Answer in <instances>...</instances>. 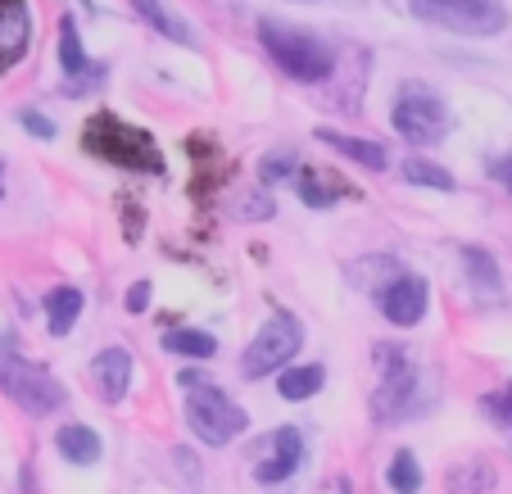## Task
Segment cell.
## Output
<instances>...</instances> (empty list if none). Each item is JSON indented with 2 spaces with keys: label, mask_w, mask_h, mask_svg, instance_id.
Returning <instances> with one entry per match:
<instances>
[{
  "label": "cell",
  "mask_w": 512,
  "mask_h": 494,
  "mask_svg": "<svg viewBox=\"0 0 512 494\" xmlns=\"http://www.w3.org/2000/svg\"><path fill=\"white\" fill-rule=\"evenodd\" d=\"M259 46L268 50V59L286 73L290 82H304V87H318V82L331 78L336 68V55L322 37L313 32L295 28V23H281V19H259Z\"/></svg>",
  "instance_id": "cell-1"
},
{
  "label": "cell",
  "mask_w": 512,
  "mask_h": 494,
  "mask_svg": "<svg viewBox=\"0 0 512 494\" xmlns=\"http://www.w3.org/2000/svg\"><path fill=\"white\" fill-rule=\"evenodd\" d=\"M300 345H304V322L295 318L290 309H272L268 318H263V327L254 331V340L245 345V354H241V377L245 381H263V377H272V372H286L290 368V359L300 354Z\"/></svg>",
  "instance_id": "cell-2"
},
{
  "label": "cell",
  "mask_w": 512,
  "mask_h": 494,
  "mask_svg": "<svg viewBox=\"0 0 512 494\" xmlns=\"http://www.w3.org/2000/svg\"><path fill=\"white\" fill-rule=\"evenodd\" d=\"M390 127L404 136L408 146H435V141L449 136L454 114L426 82H399L395 100H390Z\"/></svg>",
  "instance_id": "cell-3"
},
{
  "label": "cell",
  "mask_w": 512,
  "mask_h": 494,
  "mask_svg": "<svg viewBox=\"0 0 512 494\" xmlns=\"http://www.w3.org/2000/svg\"><path fill=\"white\" fill-rule=\"evenodd\" d=\"M182 408H186V427H191L195 436H200L204 445H213V449L232 445L241 431H250V413H245V408L236 404L223 386H213V381L186 390Z\"/></svg>",
  "instance_id": "cell-4"
},
{
  "label": "cell",
  "mask_w": 512,
  "mask_h": 494,
  "mask_svg": "<svg viewBox=\"0 0 512 494\" xmlns=\"http://www.w3.org/2000/svg\"><path fill=\"white\" fill-rule=\"evenodd\" d=\"M0 395L19 404L28 417H50L55 408H64L68 390L41 363L23 359V354H0Z\"/></svg>",
  "instance_id": "cell-5"
},
{
  "label": "cell",
  "mask_w": 512,
  "mask_h": 494,
  "mask_svg": "<svg viewBox=\"0 0 512 494\" xmlns=\"http://www.w3.org/2000/svg\"><path fill=\"white\" fill-rule=\"evenodd\" d=\"M82 146H87L96 159L118 164V168H150V173L159 168L155 141H150L141 127L123 123L118 114H96V118H91L87 132H82Z\"/></svg>",
  "instance_id": "cell-6"
},
{
  "label": "cell",
  "mask_w": 512,
  "mask_h": 494,
  "mask_svg": "<svg viewBox=\"0 0 512 494\" xmlns=\"http://www.w3.org/2000/svg\"><path fill=\"white\" fill-rule=\"evenodd\" d=\"M413 19L445 28L454 37H499L508 28V10L499 0H408Z\"/></svg>",
  "instance_id": "cell-7"
},
{
  "label": "cell",
  "mask_w": 512,
  "mask_h": 494,
  "mask_svg": "<svg viewBox=\"0 0 512 494\" xmlns=\"http://www.w3.org/2000/svg\"><path fill=\"white\" fill-rule=\"evenodd\" d=\"M377 363H381V386L372 390V422L390 427L413 408L417 399V372L408 368L404 349L395 345H377Z\"/></svg>",
  "instance_id": "cell-8"
},
{
  "label": "cell",
  "mask_w": 512,
  "mask_h": 494,
  "mask_svg": "<svg viewBox=\"0 0 512 494\" xmlns=\"http://www.w3.org/2000/svg\"><path fill=\"white\" fill-rule=\"evenodd\" d=\"M377 309L390 327L408 331L426 318V309H431V286H426V277H417V272H399V277H390L377 291Z\"/></svg>",
  "instance_id": "cell-9"
},
{
  "label": "cell",
  "mask_w": 512,
  "mask_h": 494,
  "mask_svg": "<svg viewBox=\"0 0 512 494\" xmlns=\"http://www.w3.org/2000/svg\"><path fill=\"white\" fill-rule=\"evenodd\" d=\"M300 463H304V436L295 427H277L268 436V458L254 463V481L281 485V481H290V476L300 472Z\"/></svg>",
  "instance_id": "cell-10"
},
{
  "label": "cell",
  "mask_w": 512,
  "mask_h": 494,
  "mask_svg": "<svg viewBox=\"0 0 512 494\" xmlns=\"http://www.w3.org/2000/svg\"><path fill=\"white\" fill-rule=\"evenodd\" d=\"M91 386H96V395L105 399V404H123L127 399V386H132V372H136V363H132V354H127L123 345H105L91 359Z\"/></svg>",
  "instance_id": "cell-11"
},
{
  "label": "cell",
  "mask_w": 512,
  "mask_h": 494,
  "mask_svg": "<svg viewBox=\"0 0 512 494\" xmlns=\"http://www.w3.org/2000/svg\"><path fill=\"white\" fill-rule=\"evenodd\" d=\"M28 41H32L28 0H0V73L28 55Z\"/></svg>",
  "instance_id": "cell-12"
},
{
  "label": "cell",
  "mask_w": 512,
  "mask_h": 494,
  "mask_svg": "<svg viewBox=\"0 0 512 494\" xmlns=\"http://www.w3.org/2000/svg\"><path fill=\"white\" fill-rule=\"evenodd\" d=\"M327 150H336V155H345L349 164H363L372 168V173H381V168H390V155L381 141H368V136H349V132H331V127H318L313 132Z\"/></svg>",
  "instance_id": "cell-13"
},
{
  "label": "cell",
  "mask_w": 512,
  "mask_h": 494,
  "mask_svg": "<svg viewBox=\"0 0 512 494\" xmlns=\"http://www.w3.org/2000/svg\"><path fill=\"white\" fill-rule=\"evenodd\" d=\"M55 449H59L64 463L91 467V463H100V454H105V440H100V431L87 427V422H68V427H59Z\"/></svg>",
  "instance_id": "cell-14"
},
{
  "label": "cell",
  "mask_w": 512,
  "mask_h": 494,
  "mask_svg": "<svg viewBox=\"0 0 512 494\" xmlns=\"http://www.w3.org/2000/svg\"><path fill=\"white\" fill-rule=\"evenodd\" d=\"M41 309H46V327L50 336H68V331L78 327L82 309H87V295L78 291V286H55V291L41 300Z\"/></svg>",
  "instance_id": "cell-15"
},
{
  "label": "cell",
  "mask_w": 512,
  "mask_h": 494,
  "mask_svg": "<svg viewBox=\"0 0 512 494\" xmlns=\"http://www.w3.org/2000/svg\"><path fill=\"white\" fill-rule=\"evenodd\" d=\"M132 10H136V19H145L159 37L182 41V46H195V28L182 19V14L168 10V0H132Z\"/></svg>",
  "instance_id": "cell-16"
},
{
  "label": "cell",
  "mask_w": 512,
  "mask_h": 494,
  "mask_svg": "<svg viewBox=\"0 0 512 494\" xmlns=\"http://www.w3.org/2000/svg\"><path fill=\"white\" fill-rule=\"evenodd\" d=\"M445 490L449 494H490L494 490V467L485 458H467V463H454L445 472Z\"/></svg>",
  "instance_id": "cell-17"
},
{
  "label": "cell",
  "mask_w": 512,
  "mask_h": 494,
  "mask_svg": "<svg viewBox=\"0 0 512 494\" xmlns=\"http://www.w3.org/2000/svg\"><path fill=\"white\" fill-rule=\"evenodd\" d=\"M322 386H327V368H322V363H304V368H290V372L277 377V395L286 399V404L313 399Z\"/></svg>",
  "instance_id": "cell-18"
},
{
  "label": "cell",
  "mask_w": 512,
  "mask_h": 494,
  "mask_svg": "<svg viewBox=\"0 0 512 494\" xmlns=\"http://www.w3.org/2000/svg\"><path fill=\"white\" fill-rule=\"evenodd\" d=\"M422 463H417V454L413 449H395V454H390V463H386V485L395 494H417L422 490Z\"/></svg>",
  "instance_id": "cell-19"
},
{
  "label": "cell",
  "mask_w": 512,
  "mask_h": 494,
  "mask_svg": "<svg viewBox=\"0 0 512 494\" xmlns=\"http://www.w3.org/2000/svg\"><path fill=\"white\" fill-rule=\"evenodd\" d=\"M164 349L168 354H182V359H213L218 354V336H209L200 327H182V331H168Z\"/></svg>",
  "instance_id": "cell-20"
},
{
  "label": "cell",
  "mask_w": 512,
  "mask_h": 494,
  "mask_svg": "<svg viewBox=\"0 0 512 494\" xmlns=\"http://www.w3.org/2000/svg\"><path fill=\"white\" fill-rule=\"evenodd\" d=\"M399 173H404V182H413V186H431V191H445V195L458 186L449 168H440L435 159H422V155L404 159V168H399Z\"/></svg>",
  "instance_id": "cell-21"
},
{
  "label": "cell",
  "mask_w": 512,
  "mask_h": 494,
  "mask_svg": "<svg viewBox=\"0 0 512 494\" xmlns=\"http://www.w3.org/2000/svg\"><path fill=\"white\" fill-rule=\"evenodd\" d=\"M463 263H467V277H472L476 286H485V291H499V263H494L490 250H481V245H467Z\"/></svg>",
  "instance_id": "cell-22"
},
{
  "label": "cell",
  "mask_w": 512,
  "mask_h": 494,
  "mask_svg": "<svg viewBox=\"0 0 512 494\" xmlns=\"http://www.w3.org/2000/svg\"><path fill=\"white\" fill-rule=\"evenodd\" d=\"M300 173V159L286 155V150H272L268 159L259 164V182L263 186H277V182H290V177Z\"/></svg>",
  "instance_id": "cell-23"
},
{
  "label": "cell",
  "mask_w": 512,
  "mask_h": 494,
  "mask_svg": "<svg viewBox=\"0 0 512 494\" xmlns=\"http://www.w3.org/2000/svg\"><path fill=\"white\" fill-rule=\"evenodd\" d=\"M272 214H277V200L268 191H250L241 200V218H250V223H268Z\"/></svg>",
  "instance_id": "cell-24"
},
{
  "label": "cell",
  "mask_w": 512,
  "mask_h": 494,
  "mask_svg": "<svg viewBox=\"0 0 512 494\" xmlns=\"http://www.w3.org/2000/svg\"><path fill=\"white\" fill-rule=\"evenodd\" d=\"M481 404H485V413H490L499 427H512V386H503V390H494V395H485Z\"/></svg>",
  "instance_id": "cell-25"
},
{
  "label": "cell",
  "mask_w": 512,
  "mask_h": 494,
  "mask_svg": "<svg viewBox=\"0 0 512 494\" xmlns=\"http://www.w3.org/2000/svg\"><path fill=\"white\" fill-rule=\"evenodd\" d=\"M19 123H23V132H32V136H37V141H55V132H59V127L50 123V118L41 114V109H23V114H19Z\"/></svg>",
  "instance_id": "cell-26"
},
{
  "label": "cell",
  "mask_w": 512,
  "mask_h": 494,
  "mask_svg": "<svg viewBox=\"0 0 512 494\" xmlns=\"http://www.w3.org/2000/svg\"><path fill=\"white\" fill-rule=\"evenodd\" d=\"M300 200L309 204V209H331V204H336V191H322V182H313V177H304V186H300Z\"/></svg>",
  "instance_id": "cell-27"
},
{
  "label": "cell",
  "mask_w": 512,
  "mask_h": 494,
  "mask_svg": "<svg viewBox=\"0 0 512 494\" xmlns=\"http://www.w3.org/2000/svg\"><path fill=\"white\" fill-rule=\"evenodd\" d=\"M485 173H490V177H494V182H499V186H503V191H508V195H512V155H494V159H490V164H485Z\"/></svg>",
  "instance_id": "cell-28"
},
{
  "label": "cell",
  "mask_w": 512,
  "mask_h": 494,
  "mask_svg": "<svg viewBox=\"0 0 512 494\" xmlns=\"http://www.w3.org/2000/svg\"><path fill=\"white\" fill-rule=\"evenodd\" d=\"M173 463H177V472H182L186 481H191V485H200V463H195V454H191V449H186V445H177V449H173Z\"/></svg>",
  "instance_id": "cell-29"
},
{
  "label": "cell",
  "mask_w": 512,
  "mask_h": 494,
  "mask_svg": "<svg viewBox=\"0 0 512 494\" xmlns=\"http://www.w3.org/2000/svg\"><path fill=\"white\" fill-rule=\"evenodd\" d=\"M150 295H155V286H150V281H136L132 291H127V313H145L150 309Z\"/></svg>",
  "instance_id": "cell-30"
},
{
  "label": "cell",
  "mask_w": 512,
  "mask_h": 494,
  "mask_svg": "<svg viewBox=\"0 0 512 494\" xmlns=\"http://www.w3.org/2000/svg\"><path fill=\"white\" fill-rule=\"evenodd\" d=\"M177 386H182V390L204 386V372H200V368H186V372H177Z\"/></svg>",
  "instance_id": "cell-31"
},
{
  "label": "cell",
  "mask_w": 512,
  "mask_h": 494,
  "mask_svg": "<svg viewBox=\"0 0 512 494\" xmlns=\"http://www.w3.org/2000/svg\"><path fill=\"white\" fill-rule=\"evenodd\" d=\"M0 200H5V159H0Z\"/></svg>",
  "instance_id": "cell-32"
},
{
  "label": "cell",
  "mask_w": 512,
  "mask_h": 494,
  "mask_svg": "<svg viewBox=\"0 0 512 494\" xmlns=\"http://www.w3.org/2000/svg\"><path fill=\"white\" fill-rule=\"evenodd\" d=\"M331 494H349V485H336V490H331Z\"/></svg>",
  "instance_id": "cell-33"
},
{
  "label": "cell",
  "mask_w": 512,
  "mask_h": 494,
  "mask_svg": "<svg viewBox=\"0 0 512 494\" xmlns=\"http://www.w3.org/2000/svg\"><path fill=\"white\" fill-rule=\"evenodd\" d=\"M300 5H318V0H300Z\"/></svg>",
  "instance_id": "cell-34"
}]
</instances>
